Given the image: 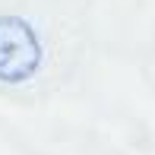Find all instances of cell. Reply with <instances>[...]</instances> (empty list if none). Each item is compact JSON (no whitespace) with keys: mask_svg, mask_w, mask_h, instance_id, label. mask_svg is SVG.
Returning <instances> with one entry per match:
<instances>
[{"mask_svg":"<svg viewBox=\"0 0 155 155\" xmlns=\"http://www.w3.org/2000/svg\"><path fill=\"white\" fill-rule=\"evenodd\" d=\"M41 67V41L22 16H0V82L19 86Z\"/></svg>","mask_w":155,"mask_h":155,"instance_id":"obj_1","label":"cell"}]
</instances>
